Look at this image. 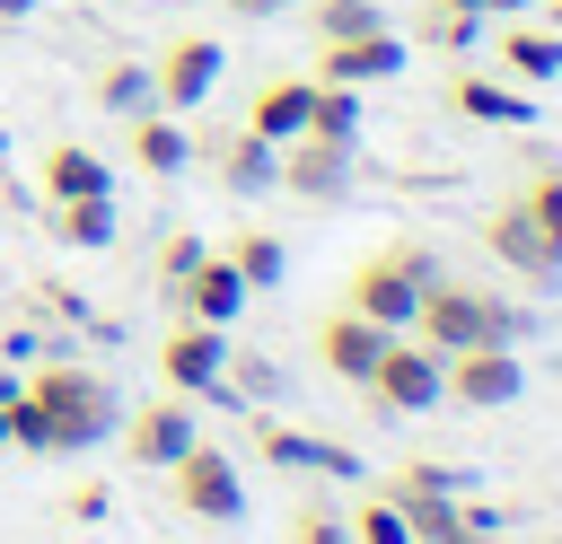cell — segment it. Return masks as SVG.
<instances>
[{"mask_svg":"<svg viewBox=\"0 0 562 544\" xmlns=\"http://www.w3.org/2000/svg\"><path fill=\"white\" fill-rule=\"evenodd\" d=\"M518 351L509 342H474V351H448L439 360V404H474V412H501L518 404Z\"/></svg>","mask_w":562,"mask_h":544,"instance_id":"obj_5","label":"cell"},{"mask_svg":"<svg viewBox=\"0 0 562 544\" xmlns=\"http://www.w3.org/2000/svg\"><path fill=\"white\" fill-rule=\"evenodd\" d=\"M220 377L237 386V404H263V395H281V369H272V360H237V351H228V369H220Z\"/></svg>","mask_w":562,"mask_h":544,"instance_id":"obj_31","label":"cell"},{"mask_svg":"<svg viewBox=\"0 0 562 544\" xmlns=\"http://www.w3.org/2000/svg\"><path fill=\"white\" fill-rule=\"evenodd\" d=\"M228 263H237L246 290H272L281 281V237L272 228H246V237H228Z\"/></svg>","mask_w":562,"mask_h":544,"instance_id":"obj_25","label":"cell"},{"mask_svg":"<svg viewBox=\"0 0 562 544\" xmlns=\"http://www.w3.org/2000/svg\"><path fill=\"white\" fill-rule=\"evenodd\" d=\"M422 35H430V44H439V53H465V44H474V35H483V18H474V9H448V0H439V9H430V18H422Z\"/></svg>","mask_w":562,"mask_h":544,"instance_id":"obj_29","label":"cell"},{"mask_svg":"<svg viewBox=\"0 0 562 544\" xmlns=\"http://www.w3.org/2000/svg\"><path fill=\"white\" fill-rule=\"evenodd\" d=\"M211 167H220V184H228V193H272L281 149H272V140H255V132L237 123V132H220V140H211Z\"/></svg>","mask_w":562,"mask_h":544,"instance_id":"obj_17","label":"cell"},{"mask_svg":"<svg viewBox=\"0 0 562 544\" xmlns=\"http://www.w3.org/2000/svg\"><path fill=\"white\" fill-rule=\"evenodd\" d=\"M255 439H263V456H272V465H307V474H360V465H351V447H334V439H299L290 421H263Z\"/></svg>","mask_w":562,"mask_h":544,"instance_id":"obj_21","label":"cell"},{"mask_svg":"<svg viewBox=\"0 0 562 544\" xmlns=\"http://www.w3.org/2000/svg\"><path fill=\"white\" fill-rule=\"evenodd\" d=\"M132 158H140L149 175H184V167H193V132L149 105V114H132Z\"/></svg>","mask_w":562,"mask_h":544,"instance_id":"obj_19","label":"cell"},{"mask_svg":"<svg viewBox=\"0 0 562 544\" xmlns=\"http://www.w3.org/2000/svg\"><path fill=\"white\" fill-rule=\"evenodd\" d=\"M395 70H404V44H395L386 26L334 35V44L316 53V79H334V88H378V79H395Z\"/></svg>","mask_w":562,"mask_h":544,"instance_id":"obj_10","label":"cell"},{"mask_svg":"<svg viewBox=\"0 0 562 544\" xmlns=\"http://www.w3.org/2000/svg\"><path fill=\"white\" fill-rule=\"evenodd\" d=\"M307 132H316V140H351V149H360V88L316 79V88H307Z\"/></svg>","mask_w":562,"mask_h":544,"instance_id":"obj_23","label":"cell"},{"mask_svg":"<svg viewBox=\"0 0 562 544\" xmlns=\"http://www.w3.org/2000/svg\"><path fill=\"white\" fill-rule=\"evenodd\" d=\"M369 395H378L386 412H430V404H439V351L386 333V351H378V369H369Z\"/></svg>","mask_w":562,"mask_h":544,"instance_id":"obj_7","label":"cell"},{"mask_svg":"<svg viewBox=\"0 0 562 544\" xmlns=\"http://www.w3.org/2000/svg\"><path fill=\"white\" fill-rule=\"evenodd\" d=\"M430 281H439L430 246H386V254H369V263L351 272V298H342V307H351V316H369V325H386V333H404Z\"/></svg>","mask_w":562,"mask_h":544,"instance_id":"obj_3","label":"cell"},{"mask_svg":"<svg viewBox=\"0 0 562 544\" xmlns=\"http://www.w3.org/2000/svg\"><path fill=\"white\" fill-rule=\"evenodd\" d=\"M351 544H413V526H404V509H395V500H360Z\"/></svg>","mask_w":562,"mask_h":544,"instance_id":"obj_28","label":"cell"},{"mask_svg":"<svg viewBox=\"0 0 562 544\" xmlns=\"http://www.w3.org/2000/svg\"><path fill=\"white\" fill-rule=\"evenodd\" d=\"M369 26H386L378 0H316V35H325V44H334V35H369Z\"/></svg>","mask_w":562,"mask_h":544,"instance_id":"obj_27","label":"cell"},{"mask_svg":"<svg viewBox=\"0 0 562 544\" xmlns=\"http://www.w3.org/2000/svg\"><path fill=\"white\" fill-rule=\"evenodd\" d=\"M448 9H474V18H483V0H448Z\"/></svg>","mask_w":562,"mask_h":544,"instance_id":"obj_39","label":"cell"},{"mask_svg":"<svg viewBox=\"0 0 562 544\" xmlns=\"http://www.w3.org/2000/svg\"><path fill=\"white\" fill-rule=\"evenodd\" d=\"M518 333H527V316L509 298H492V290H465V281H430L422 307H413V342H430L439 360L474 351V342H509L518 351Z\"/></svg>","mask_w":562,"mask_h":544,"instance_id":"obj_1","label":"cell"},{"mask_svg":"<svg viewBox=\"0 0 562 544\" xmlns=\"http://www.w3.org/2000/svg\"><path fill=\"white\" fill-rule=\"evenodd\" d=\"M290 544H351V526L325 518V509H299V518H290Z\"/></svg>","mask_w":562,"mask_h":544,"instance_id":"obj_32","label":"cell"},{"mask_svg":"<svg viewBox=\"0 0 562 544\" xmlns=\"http://www.w3.org/2000/svg\"><path fill=\"white\" fill-rule=\"evenodd\" d=\"M149 88H158V105H167V114H193V105L220 88V44H211V35H176V44L158 53Z\"/></svg>","mask_w":562,"mask_h":544,"instance_id":"obj_8","label":"cell"},{"mask_svg":"<svg viewBox=\"0 0 562 544\" xmlns=\"http://www.w3.org/2000/svg\"><path fill=\"white\" fill-rule=\"evenodd\" d=\"M518 202H527V219L544 228V246L562 254V167H544V175H527V193H518Z\"/></svg>","mask_w":562,"mask_h":544,"instance_id":"obj_26","label":"cell"},{"mask_svg":"<svg viewBox=\"0 0 562 544\" xmlns=\"http://www.w3.org/2000/svg\"><path fill=\"white\" fill-rule=\"evenodd\" d=\"M457 483H465L457 465H404L395 474V491H457Z\"/></svg>","mask_w":562,"mask_h":544,"instance_id":"obj_34","label":"cell"},{"mask_svg":"<svg viewBox=\"0 0 562 544\" xmlns=\"http://www.w3.org/2000/svg\"><path fill=\"white\" fill-rule=\"evenodd\" d=\"M114 430H123L132 465H158V474L193 447V412H184V404H149V412H132V421H114Z\"/></svg>","mask_w":562,"mask_h":544,"instance_id":"obj_14","label":"cell"},{"mask_svg":"<svg viewBox=\"0 0 562 544\" xmlns=\"http://www.w3.org/2000/svg\"><path fill=\"white\" fill-rule=\"evenodd\" d=\"M0 439H9V404H0Z\"/></svg>","mask_w":562,"mask_h":544,"instance_id":"obj_40","label":"cell"},{"mask_svg":"<svg viewBox=\"0 0 562 544\" xmlns=\"http://www.w3.org/2000/svg\"><path fill=\"white\" fill-rule=\"evenodd\" d=\"M44 0H0V26H18V18H35Z\"/></svg>","mask_w":562,"mask_h":544,"instance_id":"obj_36","label":"cell"},{"mask_svg":"<svg viewBox=\"0 0 562 544\" xmlns=\"http://www.w3.org/2000/svg\"><path fill=\"white\" fill-rule=\"evenodd\" d=\"M272 193H299V202H342L351 193V140H281V167H272Z\"/></svg>","mask_w":562,"mask_h":544,"instance_id":"obj_6","label":"cell"},{"mask_svg":"<svg viewBox=\"0 0 562 544\" xmlns=\"http://www.w3.org/2000/svg\"><path fill=\"white\" fill-rule=\"evenodd\" d=\"M378 351H386V325H369V316H351V307H334V316L316 325V360H325L334 377H351V386H369Z\"/></svg>","mask_w":562,"mask_h":544,"instance_id":"obj_13","label":"cell"},{"mask_svg":"<svg viewBox=\"0 0 562 544\" xmlns=\"http://www.w3.org/2000/svg\"><path fill=\"white\" fill-rule=\"evenodd\" d=\"M9 439H18V447H35V456H53V421H44V404H35L26 386L9 395Z\"/></svg>","mask_w":562,"mask_h":544,"instance_id":"obj_30","label":"cell"},{"mask_svg":"<svg viewBox=\"0 0 562 544\" xmlns=\"http://www.w3.org/2000/svg\"><path fill=\"white\" fill-rule=\"evenodd\" d=\"M536 0H483V18H527Z\"/></svg>","mask_w":562,"mask_h":544,"instance_id":"obj_37","label":"cell"},{"mask_svg":"<svg viewBox=\"0 0 562 544\" xmlns=\"http://www.w3.org/2000/svg\"><path fill=\"white\" fill-rule=\"evenodd\" d=\"M483 246H492V254H501L518 281H562V254L544 246V228L527 219V202H501V211L483 219Z\"/></svg>","mask_w":562,"mask_h":544,"instance_id":"obj_11","label":"cell"},{"mask_svg":"<svg viewBox=\"0 0 562 544\" xmlns=\"http://www.w3.org/2000/svg\"><path fill=\"white\" fill-rule=\"evenodd\" d=\"M307 88H316V79H263V88H255V105H246V132H255V140H272V149H281V140H299V132H307Z\"/></svg>","mask_w":562,"mask_h":544,"instance_id":"obj_16","label":"cell"},{"mask_svg":"<svg viewBox=\"0 0 562 544\" xmlns=\"http://www.w3.org/2000/svg\"><path fill=\"white\" fill-rule=\"evenodd\" d=\"M97 105H105V114H123V123H132V114H149V105H158L149 61H105V70H97Z\"/></svg>","mask_w":562,"mask_h":544,"instance_id":"obj_24","label":"cell"},{"mask_svg":"<svg viewBox=\"0 0 562 544\" xmlns=\"http://www.w3.org/2000/svg\"><path fill=\"white\" fill-rule=\"evenodd\" d=\"M167 483H176V509L202 518V526H237V518H246V483H237V465H228L220 447H202V439L167 465Z\"/></svg>","mask_w":562,"mask_h":544,"instance_id":"obj_4","label":"cell"},{"mask_svg":"<svg viewBox=\"0 0 562 544\" xmlns=\"http://www.w3.org/2000/svg\"><path fill=\"white\" fill-rule=\"evenodd\" d=\"M44 193H53V202H79V193H114V167H105L97 149H79V140H53V149H44Z\"/></svg>","mask_w":562,"mask_h":544,"instance_id":"obj_20","label":"cell"},{"mask_svg":"<svg viewBox=\"0 0 562 544\" xmlns=\"http://www.w3.org/2000/svg\"><path fill=\"white\" fill-rule=\"evenodd\" d=\"M0 158H9V132H0Z\"/></svg>","mask_w":562,"mask_h":544,"instance_id":"obj_41","label":"cell"},{"mask_svg":"<svg viewBox=\"0 0 562 544\" xmlns=\"http://www.w3.org/2000/svg\"><path fill=\"white\" fill-rule=\"evenodd\" d=\"M220 9H228V18H281L290 0H220Z\"/></svg>","mask_w":562,"mask_h":544,"instance_id":"obj_35","label":"cell"},{"mask_svg":"<svg viewBox=\"0 0 562 544\" xmlns=\"http://www.w3.org/2000/svg\"><path fill=\"white\" fill-rule=\"evenodd\" d=\"M167 298H176L193 325H237V307H246L255 290L237 281V263H228V254H211V246H202V263H193V272H184Z\"/></svg>","mask_w":562,"mask_h":544,"instance_id":"obj_12","label":"cell"},{"mask_svg":"<svg viewBox=\"0 0 562 544\" xmlns=\"http://www.w3.org/2000/svg\"><path fill=\"white\" fill-rule=\"evenodd\" d=\"M492 53H501V70H509V79H527V88L562 79V26H518V18H509Z\"/></svg>","mask_w":562,"mask_h":544,"instance_id":"obj_18","label":"cell"},{"mask_svg":"<svg viewBox=\"0 0 562 544\" xmlns=\"http://www.w3.org/2000/svg\"><path fill=\"white\" fill-rule=\"evenodd\" d=\"M220 369H228V333H220V325H193V316H184V325L158 342V377H167L176 395H211Z\"/></svg>","mask_w":562,"mask_h":544,"instance_id":"obj_9","label":"cell"},{"mask_svg":"<svg viewBox=\"0 0 562 544\" xmlns=\"http://www.w3.org/2000/svg\"><path fill=\"white\" fill-rule=\"evenodd\" d=\"M53 237H61V246H79V254L114 246V193H79V202H53Z\"/></svg>","mask_w":562,"mask_h":544,"instance_id":"obj_22","label":"cell"},{"mask_svg":"<svg viewBox=\"0 0 562 544\" xmlns=\"http://www.w3.org/2000/svg\"><path fill=\"white\" fill-rule=\"evenodd\" d=\"M448 105L465 114V123H536V105H527V88H509V79H483V70H457V88H448Z\"/></svg>","mask_w":562,"mask_h":544,"instance_id":"obj_15","label":"cell"},{"mask_svg":"<svg viewBox=\"0 0 562 544\" xmlns=\"http://www.w3.org/2000/svg\"><path fill=\"white\" fill-rule=\"evenodd\" d=\"M26 395H35V404H44V421H53V456H79V447L114 439V421H123L114 386H105L97 369H70V360L35 369V377H26Z\"/></svg>","mask_w":562,"mask_h":544,"instance_id":"obj_2","label":"cell"},{"mask_svg":"<svg viewBox=\"0 0 562 544\" xmlns=\"http://www.w3.org/2000/svg\"><path fill=\"white\" fill-rule=\"evenodd\" d=\"M536 9H544V18H553V26H562V0H536Z\"/></svg>","mask_w":562,"mask_h":544,"instance_id":"obj_38","label":"cell"},{"mask_svg":"<svg viewBox=\"0 0 562 544\" xmlns=\"http://www.w3.org/2000/svg\"><path fill=\"white\" fill-rule=\"evenodd\" d=\"M193 263H202V237H167V246H158V281H167V290H176Z\"/></svg>","mask_w":562,"mask_h":544,"instance_id":"obj_33","label":"cell"}]
</instances>
